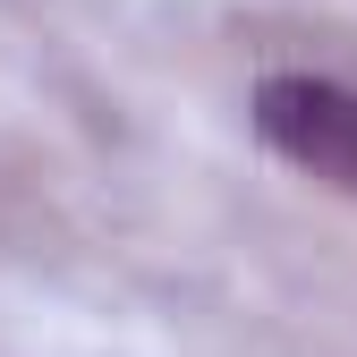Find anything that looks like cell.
I'll return each mask as SVG.
<instances>
[{"mask_svg":"<svg viewBox=\"0 0 357 357\" xmlns=\"http://www.w3.org/2000/svg\"><path fill=\"white\" fill-rule=\"evenodd\" d=\"M255 137L273 145L289 170L324 178V188L357 196V85L340 77H264L255 85Z\"/></svg>","mask_w":357,"mask_h":357,"instance_id":"cell-1","label":"cell"}]
</instances>
